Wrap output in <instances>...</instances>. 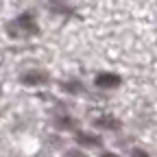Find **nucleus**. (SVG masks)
<instances>
[{
	"instance_id": "7ed1b4c3",
	"label": "nucleus",
	"mask_w": 157,
	"mask_h": 157,
	"mask_svg": "<svg viewBox=\"0 0 157 157\" xmlns=\"http://www.w3.org/2000/svg\"><path fill=\"white\" fill-rule=\"evenodd\" d=\"M105 157H109V155H105Z\"/></svg>"
},
{
	"instance_id": "f03ea898",
	"label": "nucleus",
	"mask_w": 157,
	"mask_h": 157,
	"mask_svg": "<svg viewBox=\"0 0 157 157\" xmlns=\"http://www.w3.org/2000/svg\"><path fill=\"white\" fill-rule=\"evenodd\" d=\"M133 157H146V155H144L142 151H133Z\"/></svg>"
},
{
	"instance_id": "f257e3e1",
	"label": "nucleus",
	"mask_w": 157,
	"mask_h": 157,
	"mask_svg": "<svg viewBox=\"0 0 157 157\" xmlns=\"http://www.w3.org/2000/svg\"><path fill=\"white\" fill-rule=\"evenodd\" d=\"M96 83L101 85V87H109V85H116L118 83V76L116 74H98Z\"/></svg>"
}]
</instances>
